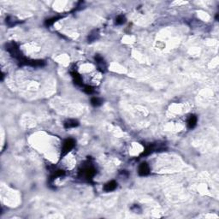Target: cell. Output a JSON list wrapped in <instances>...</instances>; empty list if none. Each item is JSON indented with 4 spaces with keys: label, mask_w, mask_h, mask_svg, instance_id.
I'll return each mask as SVG.
<instances>
[{
    "label": "cell",
    "mask_w": 219,
    "mask_h": 219,
    "mask_svg": "<svg viewBox=\"0 0 219 219\" xmlns=\"http://www.w3.org/2000/svg\"><path fill=\"white\" fill-rule=\"evenodd\" d=\"M83 90H84V92H85L86 93H87V94H92V93H93V92H94V89H93V87H92L91 86H84Z\"/></svg>",
    "instance_id": "cell-17"
},
{
    "label": "cell",
    "mask_w": 219,
    "mask_h": 219,
    "mask_svg": "<svg viewBox=\"0 0 219 219\" xmlns=\"http://www.w3.org/2000/svg\"><path fill=\"white\" fill-rule=\"evenodd\" d=\"M75 141L74 139H67L65 140L64 144H63V147L61 149V154H60V158H63L64 156L68 154L70 152L72 149L75 147Z\"/></svg>",
    "instance_id": "cell-3"
},
{
    "label": "cell",
    "mask_w": 219,
    "mask_h": 219,
    "mask_svg": "<svg viewBox=\"0 0 219 219\" xmlns=\"http://www.w3.org/2000/svg\"><path fill=\"white\" fill-rule=\"evenodd\" d=\"M71 75H72V77L74 79V81H75V83L78 85V86H80V87H84V84H83V81H82V79H81V76L79 75L77 73V71L76 70H73L70 72Z\"/></svg>",
    "instance_id": "cell-6"
},
{
    "label": "cell",
    "mask_w": 219,
    "mask_h": 219,
    "mask_svg": "<svg viewBox=\"0 0 219 219\" xmlns=\"http://www.w3.org/2000/svg\"><path fill=\"white\" fill-rule=\"evenodd\" d=\"M102 103H103L102 99L99 98H98V97H93V98H91V104H92L93 106H95V107H98V106L101 105Z\"/></svg>",
    "instance_id": "cell-13"
},
{
    "label": "cell",
    "mask_w": 219,
    "mask_h": 219,
    "mask_svg": "<svg viewBox=\"0 0 219 219\" xmlns=\"http://www.w3.org/2000/svg\"><path fill=\"white\" fill-rule=\"evenodd\" d=\"M125 17L123 16H118L116 18V25H122L125 22Z\"/></svg>",
    "instance_id": "cell-16"
},
{
    "label": "cell",
    "mask_w": 219,
    "mask_h": 219,
    "mask_svg": "<svg viewBox=\"0 0 219 219\" xmlns=\"http://www.w3.org/2000/svg\"><path fill=\"white\" fill-rule=\"evenodd\" d=\"M98 38V33L97 30H93V31L89 34V36H88V41H89V42H92V41L96 40Z\"/></svg>",
    "instance_id": "cell-15"
},
{
    "label": "cell",
    "mask_w": 219,
    "mask_h": 219,
    "mask_svg": "<svg viewBox=\"0 0 219 219\" xmlns=\"http://www.w3.org/2000/svg\"><path fill=\"white\" fill-rule=\"evenodd\" d=\"M64 174H65L64 170L58 169V170L54 171V173L52 175V176H51V181H54L56 178H58V177H61V176L64 175Z\"/></svg>",
    "instance_id": "cell-12"
},
{
    "label": "cell",
    "mask_w": 219,
    "mask_h": 219,
    "mask_svg": "<svg viewBox=\"0 0 219 219\" xmlns=\"http://www.w3.org/2000/svg\"><path fill=\"white\" fill-rule=\"evenodd\" d=\"M156 150H157V146L155 145H153V144L152 145H149L146 147L145 151L142 152V154L141 156H148V155L152 154Z\"/></svg>",
    "instance_id": "cell-10"
},
{
    "label": "cell",
    "mask_w": 219,
    "mask_h": 219,
    "mask_svg": "<svg viewBox=\"0 0 219 219\" xmlns=\"http://www.w3.org/2000/svg\"><path fill=\"white\" fill-rule=\"evenodd\" d=\"M96 173V169L89 164L87 165H83L81 167V169L79 171V176L81 178H82L83 180H86L87 181L90 182L92 181Z\"/></svg>",
    "instance_id": "cell-1"
},
{
    "label": "cell",
    "mask_w": 219,
    "mask_h": 219,
    "mask_svg": "<svg viewBox=\"0 0 219 219\" xmlns=\"http://www.w3.org/2000/svg\"><path fill=\"white\" fill-rule=\"evenodd\" d=\"M6 23L9 27L16 26L17 23H19V21L16 20L13 16H8L6 18Z\"/></svg>",
    "instance_id": "cell-11"
},
{
    "label": "cell",
    "mask_w": 219,
    "mask_h": 219,
    "mask_svg": "<svg viewBox=\"0 0 219 219\" xmlns=\"http://www.w3.org/2000/svg\"><path fill=\"white\" fill-rule=\"evenodd\" d=\"M77 126H79V123H78V121L75 120V119H69L64 123V128L66 129L75 128Z\"/></svg>",
    "instance_id": "cell-9"
},
{
    "label": "cell",
    "mask_w": 219,
    "mask_h": 219,
    "mask_svg": "<svg viewBox=\"0 0 219 219\" xmlns=\"http://www.w3.org/2000/svg\"><path fill=\"white\" fill-rule=\"evenodd\" d=\"M94 59H95V61H96L98 69L101 71V72H105V71H106V69H107V66H106V64H105V62H104V60L103 59V58H102L100 55H96Z\"/></svg>",
    "instance_id": "cell-4"
},
{
    "label": "cell",
    "mask_w": 219,
    "mask_h": 219,
    "mask_svg": "<svg viewBox=\"0 0 219 219\" xmlns=\"http://www.w3.org/2000/svg\"><path fill=\"white\" fill-rule=\"evenodd\" d=\"M117 187V183H116L115 181H110L109 182H107L104 187V190L105 192H111V191H114Z\"/></svg>",
    "instance_id": "cell-7"
},
{
    "label": "cell",
    "mask_w": 219,
    "mask_h": 219,
    "mask_svg": "<svg viewBox=\"0 0 219 219\" xmlns=\"http://www.w3.org/2000/svg\"><path fill=\"white\" fill-rule=\"evenodd\" d=\"M61 18H62V16H54V17H52L51 19L46 20L45 22V25L46 27L52 26L53 23H55L57 21H58L59 19H61Z\"/></svg>",
    "instance_id": "cell-14"
},
{
    "label": "cell",
    "mask_w": 219,
    "mask_h": 219,
    "mask_svg": "<svg viewBox=\"0 0 219 219\" xmlns=\"http://www.w3.org/2000/svg\"><path fill=\"white\" fill-rule=\"evenodd\" d=\"M197 122H198L197 116H194V115L190 116V117L187 120V127H188V129H193V128H195V126L197 125Z\"/></svg>",
    "instance_id": "cell-8"
},
{
    "label": "cell",
    "mask_w": 219,
    "mask_h": 219,
    "mask_svg": "<svg viewBox=\"0 0 219 219\" xmlns=\"http://www.w3.org/2000/svg\"><path fill=\"white\" fill-rule=\"evenodd\" d=\"M6 50L14 58H16L18 61V63L21 62L25 58V57L22 56L21 52L20 51L19 46L15 42H10L6 44Z\"/></svg>",
    "instance_id": "cell-2"
},
{
    "label": "cell",
    "mask_w": 219,
    "mask_h": 219,
    "mask_svg": "<svg viewBox=\"0 0 219 219\" xmlns=\"http://www.w3.org/2000/svg\"><path fill=\"white\" fill-rule=\"evenodd\" d=\"M138 173L141 176H146L150 173V167L146 163H142L140 165L139 169H138Z\"/></svg>",
    "instance_id": "cell-5"
}]
</instances>
